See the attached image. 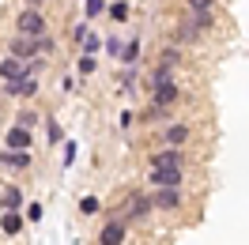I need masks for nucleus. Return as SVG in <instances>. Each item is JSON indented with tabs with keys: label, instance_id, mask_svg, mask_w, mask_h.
Segmentation results:
<instances>
[{
	"label": "nucleus",
	"instance_id": "obj_1",
	"mask_svg": "<svg viewBox=\"0 0 249 245\" xmlns=\"http://www.w3.org/2000/svg\"><path fill=\"white\" fill-rule=\"evenodd\" d=\"M16 34H27V38H42V34H49V23L46 16H42V8H23L16 16Z\"/></svg>",
	"mask_w": 249,
	"mask_h": 245
},
{
	"label": "nucleus",
	"instance_id": "obj_2",
	"mask_svg": "<svg viewBox=\"0 0 249 245\" xmlns=\"http://www.w3.org/2000/svg\"><path fill=\"white\" fill-rule=\"evenodd\" d=\"M147 181H151V189H181L185 170H181V166H151Z\"/></svg>",
	"mask_w": 249,
	"mask_h": 245
},
{
	"label": "nucleus",
	"instance_id": "obj_3",
	"mask_svg": "<svg viewBox=\"0 0 249 245\" xmlns=\"http://www.w3.org/2000/svg\"><path fill=\"white\" fill-rule=\"evenodd\" d=\"M121 211H124V223H143L155 208H151V196H147V192H132Z\"/></svg>",
	"mask_w": 249,
	"mask_h": 245
},
{
	"label": "nucleus",
	"instance_id": "obj_4",
	"mask_svg": "<svg viewBox=\"0 0 249 245\" xmlns=\"http://www.w3.org/2000/svg\"><path fill=\"white\" fill-rule=\"evenodd\" d=\"M38 91H42L38 76H23V79H12V83H4V94H8V98H34Z\"/></svg>",
	"mask_w": 249,
	"mask_h": 245
},
{
	"label": "nucleus",
	"instance_id": "obj_5",
	"mask_svg": "<svg viewBox=\"0 0 249 245\" xmlns=\"http://www.w3.org/2000/svg\"><path fill=\"white\" fill-rule=\"evenodd\" d=\"M128 238V223L124 219H109L106 227L98 230V245H124Z\"/></svg>",
	"mask_w": 249,
	"mask_h": 245
},
{
	"label": "nucleus",
	"instance_id": "obj_6",
	"mask_svg": "<svg viewBox=\"0 0 249 245\" xmlns=\"http://www.w3.org/2000/svg\"><path fill=\"white\" fill-rule=\"evenodd\" d=\"M178 98H181V87H178L174 79H166V83H155V87H151V106H166V109H170Z\"/></svg>",
	"mask_w": 249,
	"mask_h": 245
},
{
	"label": "nucleus",
	"instance_id": "obj_7",
	"mask_svg": "<svg viewBox=\"0 0 249 245\" xmlns=\"http://www.w3.org/2000/svg\"><path fill=\"white\" fill-rule=\"evenodd\" d=\"M8 53H12V57H19V61H31V57H38V38L16 34V38L8 42Z\"/></svg>",
	"mask_w": 249,
	"mask_h": 245
},
{
	"label": "nucleus",
	"instance_id": "obj_8",
	"mask_svg": "<svg viewBox=\"0 0 249 245\" xmlns=\"http://www.w3.org/2000/svg\"><path fill=\"white\" fill-rule=\"evenodd\" d=\"M4 143H8L12 151H31V147H34V132H31V128H23V124H12L8 136H4Z\"/></svg>",
	"mask_w": 249,
	"mask_h": 245
},
{
	"label": "nucleus",
	"instance_id": "obj_9",
	"mask_svg": "<svg viewBox=\"0 0 249 245\" xmlns=\"http://www.w3.org/2000/svg\"><path fill=\"white\" fill-rule=\"evenodd\" d=\"M151 208H155V211H178V208H181V189H155Z\"/></svg>",
	"mask_w": 249,
	"mask_h": 245
},
{
	"label": "nucleus",
	"instance_id": "obj_10",
	"mask_svg": "<svg viewBox=\"0 0 249 245\" xmlns=\"http://www.w3.org/2000/svg\"><path fill=\"white\" fill-rule=\"evenodd\" d=\"M23 76H31V72H27V61H19V57L8 53V57L0 61V79H4V83H12V79H23Z\"/></svg>",
	"mask_w": 249,
	"mask_h": 245
},
{
	"label": "nucleus",
	"instance_id": "obj_11",
	"mask_svg": "<svg viewBox=\"0 0 249 245\" xmlns=\"http://www.w3.org/2000/svg\"><path fill=\"white\" fill-rule=\"evenodd\" d=\"M196 42H200V31L193 23H178L170 34V46H196Z\"/></svg>",
	"mask_w": 249,
	"mask_h": 245
},
{
	"label": "nucleus",
	"instance_id": "obj_12",
	"mask_svg": "<svg viewBox=\"0 0 249 245\" xmlns=\"http://www.w3.org/2000/svg\"><path fill=\"white\" fill-rule=\"evenodd\" d=\"M185 140H189V124L185 121H174V124L162 128V143H166V147H181Z\"/></svg>",
	"mask_w": 249,
	"mask_h": 245
},
{
	"label": "nucleus",
	"instance_id": "obj_13",
	"mask_svg": "<svg viewBox=\"0 0 249 245\" xmlns=\"http://www.w3.org/2000/svg\"><path fill=\"white\" fill-rule=\"evenodd\" d=\"M34 158H31V151H0V166H8V170H27Z\"/></svg>",
	"mask_w": 249,
	"mask_h": 245
},
{
	"label": "nucleus",
	"instance_id": "obj_14",
	"mask_svg": "<svg viewBox=\"0 0 249 245\" xmlns=\"http://www.w3.org/2000/svg\"><path fill=\"white\" fill-rule=\"evenodd\" d=\"M151 166H181V151L178 147H162L151 155Z\"/></svg>",
	"mask_w": 249,
	"mask_h": 245
},
{
	"label": "nucleus",
	"instance_id": "obj_15",
	"mask_svg": "<svg viewBox=\"0 0 249 245\" xmlns=\"http://www.w3.org/2000/svg\"><path fill=\"white\" fill-rule=\"evenodd\" d=\"M117 87H121V94L136 91V64H124L121 72H117Z\"/></svg>",
	"mask_w": 249,
	"mask_h": 245
},
{
	"label": "nucleus",
	"instance_id": "obj_16",
	"mask_svg": "<svg viewBox=\"0 0 249 245\" xmlns=\"http://www.w3.org/2000/svg\"><path fill=\"white\" fill-rule=\"evenodd\" d=\"M0 230L16 238L19 230H23V215H19V211H0Z\"/></svg>",
	"mask_w": 249,
	"mask_h": 245
},
{
	"label": "nucleus",
	"instance_id": "obj_17",
	"mask_svg": "<svg viewBox=\"0 0 249 245\" xmlns=\"http://www.w3.org/2000/svg\"><path fill=\"white\" fill-rule=\"evenodd\" d=\"M19 208H23V192H19L16 185L4 189V196H0V211H19Z\"/></svg>",
	"mask_w": 249,
	"mask_h": 245
},
{
	"label": "nucleus",
	"instance_id": "obj_18",
	"mask_svg": "<svg viewBox=\"0 0 249 245\" xmlns=\"http://www.w3.org/2000/svg\"><path fill=\"white\" fill-rule=\"evenodd\" d=\"M106 12L113 23H128V16H132V4L128 0H113V4H106Z\"/></svg>",
	"mask_w": 249,
	"mask_h": 245
},
{
	"label": "nucleus",
	"instance_id": "obj_19",
	"mask_svg": "<svg viewBox=\"0 0 249 245\" xmlns=\"http://www.w3.org/2000/svg\"><path fill=\"white\" fill-rule=\"evenodd\" d=\"M189 23L204 34V31H212V27H215V12H193V19H189Z\"/></svg>",
	"mask_w": 249,
	"mask_h": 245
},
{
	"label": "nucleus",
	"instance_id": "obj_20",
	"mask_svg": "<svg viewBox=\"0 0 249 245\" xmlns=\"http://www.w3.org/2000/svg\"><path fill=\"white\" fill-rule=\"evenodd\" d=\"M79 49L91 53V57H98V53H102V38H98L94 31H87V34H83V42H79Z\"/></svg>",
	"mask_w": 249,
	"mask_h": 245
},
{
	"label": "nucleus",
	"instance_id": "obj_21",
	"mask_svg": "<svg viewBox=\"0 0 249 245\" xmlns=\"http://www.w3.org/2000/svg\"><path fill=\"white\" fill-rule=\"evenodd\" d=\"M117 61H124V64H140V38H132V42L121 49V57H117Z\"/></svg>",
	"mask_w": 249,
	"mask_h": 245
},
{
	"label": "nucleus",
	"instance_id": "obj_22",
	"mask_svg": "<svg viewBox=\"0 0 249 245\" xmlns=\"http://www.w3.org/2000/svg\"><path fill=\"white\" fill-rule=\"evenodd\" d=\"M42 215H46V208H42L38 200H34V204H23V219H27V223H42Z\"/></svg>",
	"mask_w": 249,
	"mask_h": 245
},
{
	"label": "nucleus",
	"instance_id": "obj_23",
	"mask_svg": "<svg viewBox=\"0 0 249 245\" xmlns=\"http://www.w3.org/2000/svg\"><path fill=\"white\" fill-rule=\"evenodd\" d=\"M102 211V200L98 196H83L79 200V215H98Z\"/></svg>",
	"mask_w": 249,
	"mask_h": 245
},
{
	"label": "nucleus",
	"instance_id": "obj_24",
	"mask_svg": "<svg viewBox=\"0 0 249 245\" xmlns=\"http://www.w3.org/2000/svg\"><path fill=\"white\" fill-rule=\"evenodd\" d=\"M16 124H23V128H31V132H34V128L42 124V117H38L34 109H23V113H19V117H16Z\"/></svg>",
	"mask_w": 249,
	"mask_h": 245
},
{
	"label": "nucleus",
	"instance_id": "obj_25",
	"mask_svg": "<svg viewBox=\"0 0 249 245\" xmlns=\"http://www.w3.org/2000/svg\"><path fill=\"white\" fill-rule=\"evenodd\" d=\"M106 12V0H83V16L87 19H98Z\"/></svg>",
	"mask_w": 249,
	"mask_h": 245
},
{
	"label": "nucleus",
	"instance_id": "obj_26",
	"mask_svg": "<svg viewBox=\"0 0 249 245\" xmlns=\"http://www.w3.org/2000/svg\"><path fill=\"white\" fill-rule=\"evenodd\" d=\"M189 12H215V0H185Z\"/></svg>",
	"mask_w": 249,
	"mask_h": 245
},
{
	"label": "nucleus",
	"instance_id": "obj_27",
	"mask_svg": "<svg viewBox=\"0 0 249 245\" xmlns=\"http://www.w3.org/2000/svg\"><path fill=\"white\" fill-rule=\"evenodd\" d=\"M94 68H98V61H94L91 53H83V57H79V76H91Z\"/></svg>",
	"mask_w": 249,
	"mask_h": 245
},
{
	"label": "nucleus",
	"instance_id": "obj_28",
	"mask_svg": "<svg viewBox=\"0 0 249 245\" xmlns=\"http://www.w3.org/2000/svg\"><path fill=\"white\" fill-rule=\"evenodd\" d=\"M46 124H49V143H61V124L53 117H46Z\"/></svg>",
	"mask_w": 249,
	"mask_h": 245
},
{
	"label": "nucleus",
	"instance_id": "obj_29",
	"mask_svg": "<svg viewBox=\"0 0 249 245\" xmlns=\"http://www.w3.org/2000/svg\"><path fill=\"white\" fill-rule=\"evenodd\" d=\"M106 53H109V57H121V38H117V34L106 42Z\"/></svg>",
	"mask_w": 249,
	"mask_h": 245
},
{
	"label": "nucleus",
	"instance_id": "obj_30",
	"mask_svg": "<svg viewBox=\"0 0 249 245\" xmlns=\"http://www.w3.org/2000/svg\"><path fill=\"white\" fill-rule=\"evenodd\" d=\"M117 124H121V132H124V128H132V124H136V113H128V109H124L121 117H117Z\"/></svg>",
	"mask_w": 249,
	"mask_h": 245
},
{
	"label": "nucleus",
	"instance_id": "obj_31",
	"mask_svg": "<svg viewBox=\"0 0 249 245\" xmlns=\"http://www.w3.org/2000/svg\"><path fill=\"white\" fill-rule=\"evenodd\" d=\"M87 31H91V27H87V23H79L76 31H72V42H76V46H79V42H83V34H87Z\"/></svg>",
	"mask_w": 249,
	"mask_h": 245
},
{
	"label": "nucleus",
	"instance_id": "obj_32",
	"mask_svg": "<svg viewBox=\"0 0 249 245\" xmlns=\"http://www.w3.org/2000/svg\"><path fill=\"white\" fill-rule=\"evenodd\" d=\"M27 4H31V8H42V4H46V0H27Z\"/></svg>",
	"mask_w": 249,
	"mask_h": 245
}]
</instances>
